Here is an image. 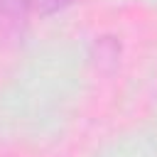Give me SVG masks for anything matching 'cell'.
<instances>
[{
  "instance_id": "6da1fadb",
  "label": "cell",
  "mask_w": 157,
  "mask_h": 157,
  "mask_svg": "<svg viewBox=\"0 0 157 157\" xmlns=\"http://www.w3.org/2000/svg\"><path fill=\"white\" fill-rule=\"evenodd\" d=\"M25 0H0V29L17 27L20 20L25 17Z\"/></svg>"
},
{
  "instance_id": "7a4b0ae2",
  "label": "cell",
  "mask_w": 157,
  "mask_h": 157,
  "mask_svg": "<svg viewBox=\"0 0 157 157\" xmlns=\"http://www.w3.org/2000/svg\"><path fill=\"white\" fill-rule=\"evenodd\" d=\"M71 0H25L27 10H34L39 15H54L59 10H64Z\"/></svg>"
}]
</instances>
